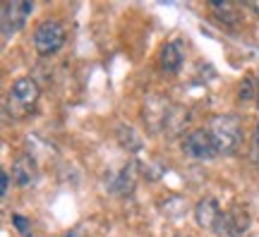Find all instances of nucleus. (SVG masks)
Returning <instances> with one entry per match:
<instances>
[{
    "mask_svg": "<svg viewBox=\"0 0 259 237\" xmlns=\"http://www.w3.org/2000/svg\"><path fill=\"white\" fill-rule=\"evenodd\" d=\"M63 237H87V235L82 232V228H72V230H67Z\"/></svg>",
    "mask_w": 259,
    "mask_h": 237,
    "instance_id": "18",
    "label": "nucleus"
},
{
    "mask_svg": "<svg viewBox=\"0 0 259 237\" xmlns=\"http://www.w3.org/2000/svg\"><path fill=\"white\" fill-rule=\"evenodd\" d=\"M183 151L192 161H213L219 156L209 129H192V132H187L185 139H183Z\"/></svg>",
    "mask_w": 259,
    "mask_h": 237,
    "instance_id": "6",
    "label": "nucleus"
},
{
    "mask_svg": "<svg viewBox=\"0 0 259 237\" xmlns=\"http://www.w3.org/2000/svg\"><path fill=\"white\" fill-rule=\"evenodd\" d=\"M135 184H137V168H135V163H127L120 168V173L108 180V189L115 197H127V194H132Z\"/></svg>",
    "mask_w": 259,
    "mask_h": 237,
    "instance_id": "10",
    "label": "nucleus"
},
{
    "mask_svg": "<svg viewBox=\"0 0 259 237\" xmlns=\"http://www.w3.org/2000/svg\"><path fill=\"white\" fill-rule=\"evenodd\" d=\"M65 38H67V34H65L63 22L56 17H48L44 22H38L36 29H34V48L44 58L58 53L65 46Z\"/></svg>",
    "mask_w": 259,
    "mask_h": 237,
    "instance_id": "3",
    "label": "nucleus"
},
{
    "mask_svg": "<svg viewBox=\"0 0 259 237\" xmlns=\"http://www.w3.org/2000/svg\"><path fill=\"white\" fill-rule=\"evenodd\" d=\"M252 216L247 209H242L240 204H233L231 209L223 211L216 235L219 237H245V232L250 230Z\"/></svg>",
    "mask_w": 259,
    "mask_h": 237,
    "instance_id": "5",
    "label": "nucleus"
},
{
    "mask_svg": "<svg viewBox=\"0 0 259 237\" xmlns=\"http://www.w3.org/2000/svg\"><path fill=\"white\" fill-rule=\"evenodd\" d=\"M245 8L252 10V12H254V15L259 17V0H247V3H245Z\"/></svg>",
    "mask_w": 259,
    "mask_h": 237,
    "instance_id": "17",
    "label": "nucleus"
},
{
    "mask_svg": "<svg viewBox=\"0 0 259 237\" xmlns=\"http://www.w3.org/2000/svg\"><path fill=\"white\" fill-rule=\"evenodd\" d=\"M209 134H211L213 144L219 156H233L242 144V122L238 115L233 113H223V115H213L209 120Z\"/></svg>",
    "mask_w": 259,
    "mask_h": 237,
    "instance_id": "1",
    "label": "nucleus"
},
{
    "mask_svg": "<svg viewBox=\"0 0 259 237\" xmlns=\"http://www.w3.org/2000/svg\"><path fill=\"white\" fill-rule=\"evenodd\" d=\"M185 63V48H183V41L180 38H173V41H166L161 51H158V67L168 74L180 72V67Z\"/></svg>",
    "mask_w": 259,
    "mask_h": 237,
    "instance_id": "8",
    "label": "nucleus"
},
{
    "mask_svg": "<svg viewBox=\"0 0 259 237\" xmlns=\"http://www.w3.org/2000/svg\"><path fill=\"white\" fill-rule=\"evenodd\" d=\"M31 12H34V3H29V0H12V3H3V8H0L3 41H10L17 31H22Z\"/></svg>",
    "mask_w": 259,
    "mask_h": 237,
    "instance_id": "4",
    "label": "nucleus"
},
{
    "mask_svg": "<svg viewBox=\"0 0 259 237\" xmlns=\"http://www.w3.org/2000/svg\"><path fill=\"white\" fill-rule=\"evenodd\" d=\"M254 103H257V108H259V72L254 74Z\"/></svg>",
    "mask_w": 259,
    "mask_h": 237,
    "instance_id": "19",
    "label": "nucleus"
},
{
    "mask_svg": "<svg viewBox=\"0 0 259 237\" xmlns=\"http://www.w3.org/2000/svg\"><path fill=\"white\" fill-rule=\"evenodd\" d=\"M12 180L19 187H31L38 180V165L34 161V156L29 154H19L12 161Z\"/></svg>",
    "mask_w": 259,
    "mask_h": 237,
    "instance_id": "9",
    "label": "nucleus"
},
{
    "mask_svg": "<svg viewBox=\"0 0 259 237\" xmlns=\"http://www.w3.org/2000/svg\"><path fill=\"white\" fill-rule=\"evenodd\" d=\"M194 223H197V228L206 230V232H216L219 228V220H221L223 211L219 206V201L213 199V197H204L194 204Z\"/></svg>",
    "mask_w": 259,
    "mask_h": 237,
    "instance_id": "7",
    "label": "nucleus"
},
{
    "mask_svg": "<svg viewBox=\"0 0 259 237\" xmlns=\"http://www.w3.org/2000/svg\"><path fill=\"white\" fill-rule=\"evenodd\" d=\"M238 99L240 103H250L254 99V77H245L240 84V89H238Z\"/></svg>",
    "mask_w": 259,
    "mask_h": 237,
    "instance_id": "14",
    "label": "nucleus"
},
{
    "mask_svg": "<svg viewBox=\"0 0 259 237\" xmlns=\"http://www.w3.org/2000/svg\"><path fill=\"white\" fill-rule=\"evenodd\" d=\"M41 99V89L31 77H19L12 82L5 99V115L10 120H24L29 118V113L34 110V106Z\"/></svg>",
    "mask_w": 259,
    "mask_h": 237,
    "instance_id": "2",
    "label": "nucleus"
},
{
    "mask_svg": "<svg viewBox=\"0 0 259 237\" xmlns=\"http://www.w3.org/2000/svg\"><path fill=\"white\" fill-rule=\"evenodd\" d=\"M211 10L216 19H221V24H235L238 22V12L233 5L228 3H221V0H211Z\"/></svg>",
    "mask_w": 259,
    "mask_h": 237,
    "instance_id": "12",
    "label": "nucleus"
},
{
    "mask_svg": "<svg viewBox=\"0 0 259 237\" xmlns=\"http://www.w3.org/2000/svg\"><path fill=\"white\" fill-rule=\"evenodd\" d=\"M8 189H10V173L3 170L0 173V197H8Z\"/></svg>",
    "mask_w": 259,
    "mask_h": 237,
    "instance_id": "15",
    "label": "nucleus"
},
{
    "mask_svg": "<svg viewBox=\"0 0 259 237\" xmlns=\"http://www.w3.org/2000/svg\"><path fill=\"white\" fill-rule=\"evenodd\" d=\"M250 154H259V122L254 125V132H252V149Z\"/></svg>",
    "mask_w": 259,
    "mask_h": 237,
    "instance_id": "16",
    "label": "nucleus"
},
{
    "mask_svg": "<svg viewBox=\"0 0 259 237\" xmlns=\"http://www.w3.org/2000/svg\"><path fill=\"white\" fill-rule=\"evenodd\" d=\"M12 225L22 237H34V228H31V220L24 213H12Z\"/></svg>",
    "mask_w": 259,
    "mask_h": 237,
    "instance_id": "13",
    "label": "nucleus"
},
{
    "mask_svg": "<svg viewBox=\"0 0 259 237\" xmlns=\"http://www.w3.org/2000/svg\"><path fill=\"white\" fill-rule=\"evenodd\" d=\"M115 134H118V141H120L127 151H139L142 149V137H137V132L130 127V125H118V129H115Z\"/></svg>",
    "mask_w": 259,
    "mask_h": 237,
    "instance_id": "11",
    "label": "nucleus"
}]
</instances>
